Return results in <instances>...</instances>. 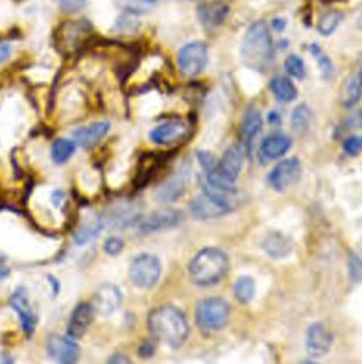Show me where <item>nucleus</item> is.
<instances>
[{
  "label": "nucleus",
  "mask_w": 362,
  "mask_h": 364,
  "mask_svg": "<svg viewBox=\"0 0 362 364\" xmlns=\"http://www.w3.org/2000/svg\"><path fill=\"white\" fill-rule=\"evenodd\" d=\"M148 329L151 337L172 350L183 346L188 337L187 318L174 305H161L151 311L148 314Z\"/></svg>",
  "instance_id": "nucleus-1"
},
{
  "label": "nucleus",
  "mask_w": 362,
  "mask_h": 364,
  "mask_svg": "<svg viewBox=\"0 0 362 364\" xmlns=\"http://www.w3.org/2000/svg\"><path fill=\"white\" fill-rule=\"evenodd\" d=\"M240 60L246 67L265 73L270 69L274 61V43H272L270 32L262 21H257L247 28L246 36L240 43Z\"/></svg>",
  "instance_id": "nucleus-2"
},
{
  "label": "nucleus",
  "mask_w": 362,
  "mask_h": 364,
  "mask_svg": "<svg viewBox=\"0 0 362 364\" xmlns=\"http://www.w3.org/2000/svg\"><path fill=\"white\" fill-rule=\"evenodd\" d=\"M230 268V259L218 248L200 250L188 263L193 282L200 287H215L222 282Z\"/></svg>",
  "instance_id": "nucleus-3"
},
{
  "label": "nucleus",
  "mask_w": 362,
  "mask_h": 364,
  "mask_svg": "<svg viewBox=\"0 0 362 364\" xmlns=\"http://www.w3.org/2000/svg\"><path fill=\"white\" fill-rule=\"evenodd\" d=\"M230 304L224 298L218 296H211V298H203L200 304L196 305L194 316H196L198 328H202L203 331H218L230 322Z\"/></svg>",
  "instance_id": "nucleus-4"
},
{
  "label": "nucleus",
  "mask_w": 362,
  "mask_h": 364,
  "mask_svg": "<svg viewBox=\"0 0 362 364\" xmlns=\"http://www.w3.org/2000/svg\"><path fill=\"white\" fill-rule=\"evenodd\" d=\"M161 277V261L151 254H141L133 259L129 267V282L137 289H151L156 287Z\"/></svg>",
  "instance_id": "nucleus-5"
},
{
  "label": "nucleus",
  "mask_w": 362,
  "mask_h": 364,
  "mask_svg": "<svg viewBox=\"0 0 362 364\" xmlns=\"http://www.w3.org/2000/svg\"><path fill=\"white\" fill-rule=\"evenodd\" d=\"M235 209L233 198L220 196V194H202L191 202V213L198 220H213L220 218Z\"/></svg>",
  "instance_id": "nucleus-6"
},
{
  "label": "nucleus",
  "mask_w": 362,
  "mask_h": 364,
  "mask_svg": "<svg viewBox=\"0 0 362 364\" xmlns=\"http://www.w3.org/2000/svg\"><path fill=\"white\" fill-rule=\"evenodd\" d=\"M207 65V46L200 41L185 45L178 54V67L185 76H198Z\"/></svg>",
  "instance_id": "nucleus-7"
},
{
  "label": "nucleus",
  "mask_w": 362,
  "mask_h": 364,
  "mask_svg": "<svg viewBox=\"0 0 362 364\" xmlns=\"http://www.w3.org/2000/svg\"><path fill=\"white\" fill-rule=\"evenodd\" d=\"M302 176V163L299 159L292 157V159H284L280 165H275L268 174V185L274 191H284L289 189L290 185H294Z\"/></svg>",
  "instance_id": "nucleus-8"
},
{
  "label": "nucleus",
  "mask_w": 362,
  "mask_h": 364,
  "mask_svg": "<svg viewBox=\"0 0 362 364\" xmlns=\"http://www.w3.org/2000/svg\"><path fill=\"white\" fill-rule=\"evenodd\" d=\"M179 220H181V213L179 211H176V209H161V211L151 213L150 217L141 218L137 222V231L142 235L156 233V231L174 228Z\"/></svg>",
  "instance_id": "nucleus-9"
},
{
  "label": "nucleus",
  "mask_w": 362,
  "mask_h": 364,
  "mask_svg": "<svg viewBox=\"0 0 362 364\" xmlns=\"http://www.w3.org/2000/svg\"><path fill=\"white\" fill-rule=\"evenodd\" d=\"M46 351L52 359L58 363H76L80 359V348L73 338L60 337V335H50L46 341Z\"/></svg>",
  "instance_id": "nucleus-10"
},
{
  "label": "nucleus",
  "mask_w": 362,
  "mask_h": 364,
  "mask_svg": "<svg viewBox=\"0 0 362 364\" xmlns=\"http://www.w3.org/2000/svg\"><path fill=\"white\" fill-rule=\"evenodd\" d=\"M120 304H122V292H120L119 287L111 285V283L98 287L97 292H95V298H92L95 311L104 314V316H110V314L115 313Z\"/></svg>",
  "instance_id": "nucleus-11"
},
{
  "label": "nucleus",
  "mask_w": 362,
  "mask_h": 364,
  "mask_svg": "<svg viewBox=\"0 0 362 364\" xmlns=\"http://www.w3.org/2000/svg\"><path fill=\"white\" fill-rule=\"evenodd\" d=\"M9 305L14 307L15 313L18 314V320H21V328L26 335H32L36 331V323H37V316L33 313V309L30 307V301H28V294L26 289L21 287L17 291L14 292L11 296V300H9Z\"/></svg>",
  "instance_id": "nucleus-12"
},
{
  "label": "nucleus",
  "mask_w": 362,
  "mask_h": 364,
  "mask_svg": "<svg viewBox=\"0 0 362 364\" xmlns=\"http://www.w3.org/2000/svg\"><path fill=\"white\" fill-rule=\"evenodd\" d=\"M290 146H292V141H290L289 135L284 134H274L270 137H266L265 141L259 146V161L265 165L268 161H274V159H280L284 154L289 152Z\"/></svg>",
  "instance_id": "nucleus-13"
},
{
  "label": "nucleus",
  "mask_w": 362,
  "mask_h": 364,
  "mask_svg": "<svg viewBox=\"0 0 362 364\" xmlns=\"http://www.w3.org/2000/svg\"><path fill=\"white\" fill-rule=\"evenodd\" d=\"M261 113L255 107H247L243 117V122H240V141H243V146L246 148L247 154H252L253 143H255V139L261 134Z\"/></svg>",
  "instance_id": "nucleus-14"
},
{
  "label": "nucleus",
  "mask_w": 362,
  "mask_h": 364,
  "mask_svg": "<svg viewBox=\"0 0 362 364\" xmlns=\"http://www.w3.org/2000/svg\"><path fill=\"white\" fill-rule=\"evenodd\" d=\"M230 15V6L220 0H211V2H202L198 6V21L206 28H216L224 23Z\"/></svg>",
  "instance_id": "nucleus-15"
},
{
  "label": "nucleus",
  "mask_w": 362,
  "mask_h": 364,
  "mask_svg": "<svg viewBox=\"0 0 362 364\" xmlns=\"http://www.w3.org/2000/svg\"><path fill=\"white\" fill-rule=\"evenodd\" d=\"M307 350L312 355H326L333 344V335L324 323H312L307 329V337H305Z\"/></svg>",
  "instance_id": "nucleus-16"
},
{
  "label": "nucleus",
  "mask_w": 362,
  "mask_h": 364,
  "mask_svg": "<svg viewBox=\"0 0 362 364\" xmlns=\"http://www.w3.org/2000/svg\"><path fill=\"white\" fill-rule=\"evenodd\" d=\"M92 313H95L92 304L82 301V304L76 305V309L70 314L69 328H67V333H69L70 338H80L85 335V331H87L92 322Z\"/></svg>",
  "instance_id": "nucleus-17"
},
{
  "label": "nucleus",
  "mask_w": 362,
  "mask_h": 364,
  "mask_svg": "<svg viewBox=\"0 0 362 364\" xmlns=\"http://www.w3.org/2000/svg\"><path fill=\"white\" fill-rule=\"evenodd\" d=\"M262 250L266 255L274 259H283L292 252V240L280 231H272L262 240Z\"/></svg>",
  "instance_id": "nucleus-18"
},
{
  "label": "nucleus",
  "mask_w": 362,
  "mask_h": 364,
  "mask_svg": "<svg viewBox=\"0 0 362 364\" xmlns=\"http://www.w3.org/2000/svg\"><path fill=\"white\" fill-rule=\"evenodd\" d=\"M185 132H187V129H185L183 122H176V120H172V122H165V124H161L157 126V128L151 129L150 139L151 143L156 144H170L183 137Z\"/></svg>",
  "instance_id": "nucleus-19"
},
{
  "label": "nucleus",
  "mask_w": 362,
  "mask_h": 364,
  "mask_svg": "<svg viewBox=\"0 0 362 364\" xmlns=\"http://www.w3.org/2000/svg\"><path fill=\"white\" fill-rule=\"evenodd\" d=\"M107 132H110V124H107V122H95V124L87 126V128L76 129L73 134V139L80 144V146L89 148L106 137Z\"/></svg>",
  "instance_id": "nucleus-20"
},
{
  "label": "nucleus",
  "mask_w": 362,
  "mask_h": 364,
  "mask_svg": "<svg viewBox=\"0 0 362 364\" xmlns=\"http://www.w3.org/2000/svg\"><path fill=\"white\" fill-rule=\"evenodd\" d=\"M362 97V69L355 70L344 83L342 89V104L344 107L357 106L358 98Z\"/></svg>",
  "instance_id": "nucleus-21"
},
{
  "label": "nucleus",
  "mask_w": 362,
  "mask_h": 364,
  "mask_svg": "<svg viewBox=\"0 0 362 364\" xmlns=\"http://www.w3.org/2000/svg\"><path fill=\"white\" fill-rule=\"evenodd\" d=\"M270 91L274 92V97L280 102H292L298 97L296 85L284 76H275L270 82Z\"/></svg>",
  "instance_id": "nucleus-22"
},
{
  "label": "nucleus",
  "mask_w": 362,
  "mask_h": 364,
  "mask_svg": "<svg viewBox=\"0 0 362 364\" xmlns=\"http://www.w3.org/2000/svg\"><path fill=\"white\" fill-rule=\"evenodd\" d=\"M102 231V220L98 217H92L85 220L82 226L78 228L76 235H74V242L76 245H87L89 240L97 239Z\"/></svg>",
  "instance_id": "nucleus-23"
},
{
  "label": "nucleus",
  "mask_w": 362,
  "mask_h": 364,
  "mask_svg": "<svg viewBox=\"0 0 362 364\" xmlns=\"http://www.w3.org/2000/svg\"><path fill=\"white\" fill-rule=\"evenodd\" d=\"M233 292L237 301H240V304H250L253 300V296H255V282L250 276L239 277L237 283H235Z\"/></svg>",
  "instance_id": "nucleus-24"
},
{
  "label": "nucleus",
  "mask_w": 362,
  "mask_h": 364,
  "mask_svg": "<svg viewBox=\"0 0 362 364\" xmlns=\"http://www.w3.org/2000/svg\"><path fill=\"white\" fill-rule=\"evenodd\" d=\"M342 18H344V15L340 14V11L331 9V11L321 15L320 21H318V26H316L318 32H320L321 36H331V33L335 32L336 28H339V24L342 23Z\"/></svg>",
  "instance_id": "nucleus-25"
},
{
  "label": "nucleus",
  "mask_w": 362,
  "mask_h": 364,
  "mask_svg": "<svg viewBox=\"0 0 362 364\" xmlns=\"http://www.w3.org/2000/svg\"><path fill=\"white\" fill-rule=\"evenodd\" d=\"M74 150H76V144L73 141H67V139H60L52 144V159L54 163L61 165V163H67L73 157Z\"/></svg>",
  "instance_id": "nucleus-26"
},
{
  "label": "nucleus",
  "mask_w": 362,
  "mask_h": 364,
  "mask_svg": "<svg viewBox=\"0 0 362 364\" xmlns=\"http://www.w3.org/2000/svg\"><path fill=\"white\" fill-rule=\"evenodd\" d=\"M311 120L312 111L305 104H302V106H298L292 111V120L290 122H292V128L296 132H305L309 128V124H311Z\"/></svg>",
  "instance_id": "nucleus-27"
},
{
  "label": "nucleus",
  "mask_w": 362,
  "mask_h": 364,
  "mask_svg": "<svg viewBox=\"0 0 362 364\" xmlns=\"http://www.w3.org/2000/svg\"><path fill=\"white\" fill-rule=\"evenodd\" d=\"M309 50H311L312 58L316 60L318 67H320L321 70V76H324L326 80L331 78V76H333V63H331L329 55H326V52L321 50L318 45H311L309 46Z\"/></svg>",
  "instance_id": "nucleus-28"
},
{
  "label": "nucleus",
  "mask_w": 362,
  "mask_h": 364,
  "mask_svg": "<svg viewBox=\"0 0 362 364\" xmlns=\"http://www.w3.org/2000/svg\"><path fill=\"white\" fill-rule=\"evenodd\" d=\"M284 69H287V73H289L290 76H294V78H305V63H303V60L299 55H289V58L284 60Z\"/></svg>",
  "instance_id": "nucleus-29"
},
{
  "label": "nucleus",
  "mask_w": 362,
  "mask_h": 364,
  "mask_svg": "<svg viewBox=\"0 0 362 364\" xmlns=\"http://www.w3.org/2000/svg\"><path fill=\"white\" fill-rule=\"evenodd\" d=\"M196 157H198V163H200L203 171H206V174H209V172L215 171L216 165H218L215 159V156H213L211 152H203V150H200V152L196 154Z\"/></svg>",
  "instance_id": "nucleus-30"
},
{
  "label": "nucleus",
  "mask_w": 362,
  "mask_h": 364,
  "mask_svg": "<svg viewBox=\"0 0 362 364\" xmlns=\"http://www.w3.org/2000/svg\"><path fill=\"white\" fill-rule=\"evenodd\" d=\"M85 4H87V0H60V8L65 14H76L85 8Z\"/></svg>",
  "instance_id": "nucleus-31"
},
{
  "label": "nucleus",
  "mask_w": 362,
  "mask_h": 364,
  "mask_svg": "<svg viewBox=\"0 0 362 364\" xmlns=\"http://www.w3.org/2000/svg\"><path fill=\"white\" fill-rule=\"evenodd\" d=\"M124 248V240L119 239V237H110L106 240V245H104V250H106V254L110 255H117L120 254Z\"/></svg>",
  "instance_id": "nucleus-32"
},
{
  "label": "nucleus",
  "mask_w": 362,
  "mask_h": 364,
  "mask_svg": "<svg viewBox=\"0 0 362 364\" xmlns=\"http://www.w3.org/2000/svg\"><path fill=\"white\" fill-rule=\"evenodd\" d=\"M362 150V139L358 137H349L344 141V152L349 156H357Z\"/></svg>",
  "instance_id": "nucleus-33"
},
{
  "label": "nucleus",
  "mask_w": 362,
  "mask_h": 364,
  "mask_svg": "<svg viewBox=\"0 0 362 364\" xmlns=\"http://www.w3.org/2000/svg\"><path fill=\"white\" fill-rule=\"evenodd\" d=\"M351 263H349V268H351V277L353 279H361L362 277V259H358L357 255H351L349 259Z\"/></svg>",
  "instance_id": "nucleus-34"
},
{
  "label": "nucleus",
  "mask_w": 362,
  "mask_h": 364,
  "mask_svg": "<svg viewBox=\"0 0 362 364\" xmlns=\"http://www.w3.org/2000/svg\"><path fill=\"white\" fill-rule=\"evenodd\" d=\"M344 126L346 128H357V126H362V111H358L357 115L349 117L344 122Z\"/></svg>",
  "instance_id": "nucleus-35"
},
{
  "label": "nucleus",
  "mask_w": 362,
  "mask_h": 364,
  "mask_svg": "<svg viewBox=\"0 0 362 364\" xmlns=\"http://www.w3.org/2000/svg\"><path fill=\"white\" fill-rule=\"evenodd\" d=\"M9 54H11V46L8 43H0V63L4 60H8Z\"/></svg>",
  "instance_id": "nucleus-36"
},
{
  "label": "nucleus",
  "mask_w": 362,
  "mask_h": 364,
  "mask_svg": "<svg viewBox=\"0 0 362 364\" xmlns=\"http://www.w3.org/2000/svg\"><path fill=\"white\" fill-rule=\"evenodd\" d=\"M272 30H275V32H281V30H283L284 26H287V21H284V18H272Z\"/></svg>",
  "instance_id": "nucleus-37"
},
{
  "label": "nucleus",
  "mask_w": 362,
  "mask_h": 364,
  "mask_svg": "<svg viewBox=\"0 0 362 364\" xmlns=\"http://www.w3.org/2000/svg\"><path fill=\"white\" fill-rule=\"evenodd\" d=\"M141 355L142 357L154 355V346H151L150 342H144V344H142V346H141Z\"/></svg>",
  "instance_id": "nucleus-38"
},
{
  "label": "nucleus",
  "mask_w": 362,
  "mask_h": 364,
  "mask_svg": "<svg viewBox=\"0 0 362 364\" xmlns=\"http://www.w3.org/2000/svg\"><path fill=\"white\" fill-rule=\"evenodd\" d=\"M110 363H129V359L126 355H117V357H111Z\"/></svg>",
  "instance_id": "nucleus-39"
},
{
  "label": "nucleus",
  "mask_w": 362,
  "mask_h": 364,
  "mask_svg": "<svg viewBox=\"0 0 362 364\" xmlns=\"http://www.w3.org/2000/svg\"><path fill=\"white\" fill-rule=\"evenodd\" d=\"M268 122H270V124H277V122H280V117H277V113H270V117H268Z\"/></svg>",
  "instance_id": "nucleus-40"
},
{
  "label": "nucleus",
  "mask_w": 362,
  "mask_h": 364,
  "mask_svg": "<svg viewBox=\"0 0 362 364\" xmlns=\"http://www.w3.org/2000/svg\"><path fill=\"white\" fill-rule=\"evenodd\" d=\"M8 276H9V268L0 267V279H6Z\"/></svg>",
  "instance_id": "nucleus-41"
},
{
  "label": "nucleus",
  "mask_w": 362,
  "mask_h": 364,
  "mask_svg": "<svg viewBox=\"0 0 362 364\" xmlns=\"http://www.w3.org/2000/svg\"><path fill=\"white\" fill-rule=\"evenodd\" d=\"M357 24H358V28H362V11H361V15H358V18H357Z\"/></svg>",
  "instance_id": "nucleus-42"
},
{
  "label": "nucleus",
  "mask_w": 362,
  "mask_h": 364,
  "mask_svg": "<svg viewBox=\"0 0 362 364\" xmlns=\"http://www.w3.org/2000/svg\"><path fill=\"white\" fill-rule=\"evenodd\" d=\"M142 2H157V0H142Z\"/></svg>",
  "instance_id": "nucleus-43"
},
{
  "label": "nucleus",
  "mask_w": 362,
  "mask_h": 364,
  "mask_svg": "<svg viewBox=\"0 0 362 364\" xmlns=\"http://www.w3.org/2000/svg\"><path fill=\"white\" fill-rule=\"evenodd\" d=\"M0 261H2V257H0Z\"/></svg>",
  "instance_id": "nucleus-44"
}]
</instances>
